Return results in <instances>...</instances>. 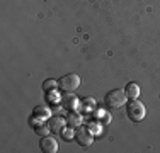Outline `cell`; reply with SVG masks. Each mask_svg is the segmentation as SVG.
<instances>
[{
    "instance_id": "cell-4",
    "label": "cell",
    "mask_w": 160,
    "mask_h": 153,
    "mask_svg": "<svg viewBox=\"0 0 160 153\" xmlns=\"http://www.w3.org/2000/svg\"><path fill=\"white\" fill-rule=\"evenodd\" d=\"M75 141L80 146H90L94 141V135L87 128H78V131L75 133Z\"/></svg>"
},
{
    "instance_id": "cell-15",
    "label": "cell",
    "mask_w": 160,
    "mask_h": 153,
    "mask_svg": "<svg viewBox=\"0 0 160 153\" xmlns=\"http://www.w3.org/2000/svg\"><path fill=\"white\" fill-rule=\"evenodd\" d=\"M29 122H31V126H32V128H36V126H39L41 122H43V119H41V117H38V116H34V114H32V116L29 117Z\"/></svg>"
},
{
    "instance_id": "cell-10",
    "label": "cell",
    "mask_w": 160,
    "mask_h": 153,
    "mask_svg": "<svg viewBox=\"0 0 160 153\" xmlns=\"http://www.w3.org/2000/svg\"><path fill=\"white\" fill-rule=\"evenodd\" d=\"M34 116L41 117V119H48V117H51V111L46 109V107H43V106H38L36 109H34Z\"/></svg>"
},
{
    "instance_id": "cell-5",
    "label": "cell",
    "mask_w": 160,
    "mask_h": 153,
    "mask_svg": "<svg viewBox=\"0 0 160 153\" xmlns=\"http://www.w3.org/2000/svg\"><path fill=\"white\" fill-rule=\"evenodd\" d=\"M39 148L43 153H56L58 151V143L53 136H41Z\"/></svg>"
},
{
    "instance_id": "cell-11",
    "label": "cell",
    "mask_w": 160,
    "mask_h": 153,
    "mask_svg": "<svg viewBox=\"0 0 160 153\" xmlns=\"http://www.w3.org/2000/svg\"><path fill=\"white\" fill-rule=\"evenodd\" d=\"M82 109L83 111H94L96 109V99H92V97H87V99H83L82 101Z\"/></svg>"
},
{
    "instance_id": "cell-7",
    "label": "cell",
    "mask_w": 160,
    "mask_h": 153,
    "mask_svg": "<svg viewBox=\"0 0 160 153\" xmlns=\"http://www.w3.org/2000/svg\"><path fill=\"white\" fill-rule=\"evenodd\" d=\"M62 104L68 111H80L82 109V102L75 95H72V92H68V95H63L62 97Z\"/></svg>"
},
{
    "instance_id": "cell-8",
    "label": "cell",
    "mask_w": 160,
    "mask_h": 153,
    "mask_svg": "<svg viewBox=\"0 0 160 153\" xmlns=\"http://www.w3.org/2000/svg\"><path fill=\"white\" fill-rule=\"evenodd\" d=\"M67 124L72 128H80L82 124V116H78V111H70L67 116Z\"/></svg>"
},
{
    "instance_id": "cell-14",
    "label": "cell",
    "mask_w": 160,
    "mask_h": 153,
    "mask_svg": "<svg viewBox=\"0 0 160 153\" xmlns=\"http://www.w3.org/2000/svg\"><path fill=\"white\" fill-rule=\"evenodd\" d=\"M73 129H75V128H72V126H68L67 129L63 128V131L60 133V135H62V138H63V140L70 141V140H73V138H75V133H73Z\"/></svg>"
},
{
    "instance_id": "cell-3",
    "label": "cell",
    "mask_w": 160,
    "mask_h": 153,
    "mask_svg": "<svg viewBox=\"0 0 160 153\" xmlns=\"http://www.w3.org/2000/svg\"><path fill=\"white\" fill-rule=\"evenodd\" d=\"M58 87H60V90H63V92H75L80 87V76L77 73L63 75L62 78L58 80Z\"/></svg>"
},
{
    "instance_id": "cell-6",
    "label": "cell",
    "mask_w": 160,
    "mask_h": 153,
    "mask_svg": "<svg viewBox=\"0 0 160 153\" xmlns=\"http://www.w3.org/2000/svg\"><path fill=\"white\" fill-rule=\"evenodd\" d=\"M48 126H49V129H51V133L60 135V133L63 131V128L67 126V117L58 116V114H56V116H51L48 121Z\"/></svg>"
},
{
    "instance_id": "cell-13",
    "label": "cell",
    "mask_w": 160,
    "mask_h": 153,
    "mask_svg": "<svg viewBox=\"0 0 160 153\" xmlns=\"http://www.w3.org/2000/svg\"><path fill=\"white\" fill-rule=\"evenodd\" d=\"M56 87H58V80H53V78H48V80H44V83H43V90H44V92L55 90Z\"/></svg>"
},
{
    "instance_id": "cell-9",
    "label": "cell",
    "mask_w": 160,
    "mask_h": 153,
    "mask_svg": "<svg viewBox=\"0 0 160 153\" xmlns=\"http://www.w3.org/2000/svg\"><path fill=\"white\" fill-rule=\"evenodd\" d=\"M124 92H126V95H128V99H138L140 97V87L136 85L135 82H129L128 85H126V89H124Z\"/></svg>"
},
{
    "instance_id": "cell-12",
    "label": "cell",
    "mask_w": 160,
    "mask_h": 153,
    "mask_svg": "<svg viewBox=\"0 0 160 153\" xmlns=\"http://www.w3.org/2000/svg\"><path fill=\"white\" fill-rule=\"evenodd\" d=\"M34 131H36V135H38V136H48L51 129H49V126H48V124H43V122H41L39 126H36V128H34Z\"/></svg>"
},
{
    "instance_id": "cell-2",
    "label": "cell",
    "mask_w": 160,
    "mask_h": 153,
    "mask_svg": "<svg viewBox=\"0 0 160 153\" xmlns=\"http://www.w3.org/2000/svg\"><path fill=\"white\" fill-rule=\"evenodd\" d=\"M126 114L133 122H140V121L145 119L147 109H145V106L138 101V99H133V101L126 106Z\"/></svg>"
},
{
    "instance_id": "cell-1",
    "label": "cell",
    "mask_w": 160,
    "mask_h": 153,
    "mask_svg": "<svg viewBox=\"0 0 160 153\" xmlns=\"http://www.w3.org/2000/svg\"><path fill=\"white\" fill-rule=\"evenodd\" d=\"M126 92L123 89H114V90H109L104 97V104L109 107V109H119L126 104Z\"/></svg>"
}]
</instances>
